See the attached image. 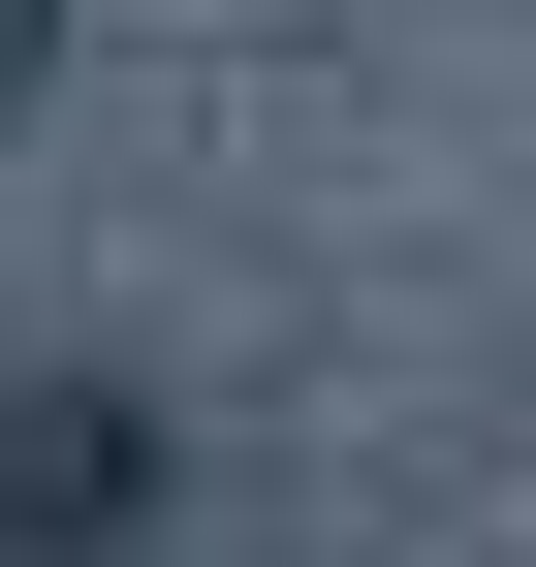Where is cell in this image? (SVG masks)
<instances>
[{
  "label": "cell",
  "mask_w": 536,
  "mask_h": 567,
  "mask_svg": "<svg viewBox=\"0 0 536 567\" xmlns=\"http://www.w3.org/2000/svg\"><path fill=\"white\" fill-rule=\"evenodd\" d=\"M32 63H63V0H0V95H32Z\"/></svg>",
  "instance_id": "7a4b0ae2"
},
{
  "label": "cell",
  "mask_w": 536,
  "mask_h": 567,
  "mask_svg": "<svg viewBox=\"0 0 536 567\" xmlns=\"http://www.w3.org/2000/svg\"><path fill=\"white\" fill-rule=\"evenodd\" d=\"M158 536H189V410L126 347H32L0 379V567H158Z\"/></svg>",
  "instance_id": "6da1fadb"
}]
</instances>
